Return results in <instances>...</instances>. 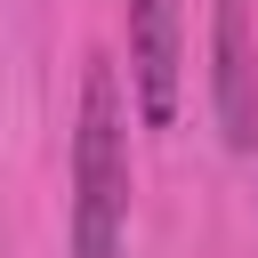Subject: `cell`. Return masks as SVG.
Segmentation results:
<instances>
[{
    "mask_svg": "<svg viewBox=\"0 0 258 258\" xmlns=\"http://www.w3.org/2000/svg\"><path fill=\"white\" fill-rule=\"evenodd\" d=\"M64 258H129V97L97 56L81 73L73 121V250Z\"/></svg>",
    "mask_w": 258,
    "mask_h": 258,
    "instance_id": "1",
    "label": "cell"
},
{
    "mask_svg": "<svg viewBox=\"0 0 258 258\" xmlns=\"http://www.w3.org/2000/svg\"><path fill=\"white\" fill-rule=\"evenodd\" d=\"M177 81H185V0H129V89L145 129L177 121Z\"/></svg>",
    "mask_w": 258,
    "mask_h": 258,
    "instance_id": "2",
    "label": "cell"
},
{
    "mask_svg": "<svg viewBox=\"0 0 258 258\" xmlns=\"http://www.w3.org/2000/svg\"><path fill=\"white\" fill-rule=\"evenodd\" d=\"M210 105L218 137L234 153L258 145V48H250V0H210Z\"/></svg>",
    "mask_w": 258,
    "mask_h": 258,
    "instance_id": "3",
    "label": "cell"
}]
</instances>
